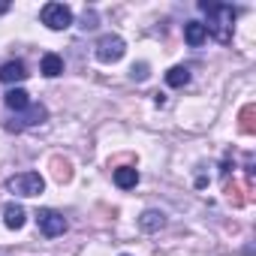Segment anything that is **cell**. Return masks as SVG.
Instances as JSON below:
<instances>
[{
  "mask_svg": "<svg viewBox=\"0 0 256 256\" xmlns=\"http://www.w3.org/2000/svg\"><path fill=\"white\" fill-rule=\"evenodd\" d=\"M199 10L208 16L205 30H208V34H214V36L226 46V42L232 40V22H235L238 10H235V6H226V4H208V0H202Z\"/></svg>",
  "mask_w": 256,
  "mask_h": 256,
  "instance_id": "obj_1",
  "label": "cell"
},
{
  "mask_svg": "<svg viewBox=\"0 0 256 256\" xmlns=\"http://www.w3.org/2000/svg\"><path fill=\"white\" fill-rule=\"evenodd\" d=\"M6 190L16 196H40L46 190V178L40 172H18L6 181Z\"/></svg>",
  "mask_w": 256,
  "mask_h": 256,
  "instance_id": "obj_2",
  "label": "cell"
},
{
  "mask_svg": "<svg viewBox=\"0 0 256 256\" xmlns=\"http://www.w3.org/2000/svg\"><path fill=\"white\" fill-rule=\"evenodd\" d=\"M124 52H126V42H124L120 36H114V34L100 36L96 46H94V54H96L100 64H118V60L124 58Z\"/></svg>",
  "mask_w": 256,
  "mask_h": 256,
  "instance_id": "obj_3",
  "label": "cell"
},
{
  "mask_svg": "<svg viewBox=\"0 0 256 256\" xmlns=\"http://www.w3.org/2000/svg\"><path fill=\"white\" fill-rule=\"evenodd\" d=\"M40 18H42V24L52 28V30H66V28L72 24V10H70L66 4H46L42 12H40Z\"/></svg>",
  "mask_w": 256,
  "mask_h": 256,
  "instance_id": "obj_4",
  "label": "cell"
},
{
  "mask_svg": "<svg viewBox=\"0 0 256 256\" xmlns=\"http://www.w3.org/2000/svg\"><path fill=\"white\" fill-rule=\"evenodd\" d=\"M48 118V108L46 106H28L24 112H18V118H12L10 124H6V130L10 133H22V130H28V126H36V124H42Z\"/></svg>",
  "mask_w": 256,
  "mask_h": 256,
  "instance_id": "obj_5",
  "label": "cell"
},
{
  "mask_svg": "<svg viewBox=\"0 0 256 256\" xmlns=\"http://www.w3.org/2000/svg\"><path fill=\"white\" fill-rule=\"evenodd\" d=\"M36 223H40V232H42L46 238H58V235L66 232V217L58 214V211H52V208L36 211Z\"/></svg>",
  "mask_w": 256,
  "mask_h": 256,
  "instance_id": "obj_6",
  "label": "cell"
},
{
  "mask_svg": "<svg viewBox=\"0 0 256 256\" xmlns=\"http://www.w3.org/2000/svg\"><path fill=\"white\" fill-rule=\"evenodd\" d=\"M28 78V66L22 60H6L4 66H0V82L4 84H18Z\"/></svg>",
  "mask_w": 256,
  "mask_h": 256,
  "instance_id": "obj_7",
  "label": "cell"
},
{
  "mask_svg": "<svg viewBox=\"0 0 256 256\" xmlns=\"http://www.w3.org/2000/svg\"><path fill=\"white\" fill-rule=\"evenodd\" d=\"M24 220H28V211H24L22 205L10 202V205L4 208V226H6V229H22Z\"/></svg>",
  "mask_w": 256,
  "mask_h": 256,
  "instance_id": "obj_8",
  "label": "cell"
},
{
  "mask_svg": "<svg viewBox=\"0 0 256 256\" xmlns=\"http://www.w3.org/2000/svg\"><path fill=\"white\" fill-rule=\"evenodd\" d=\"M163 226H166V214H163V211L148 208V211L139 217V229H142V232H160Z\"/></svg>",
  "mask_w": 256,
  "mask_h": 256,
  "instance_id": "obj_9",
  "label": "cell"
},
{
  "mask_svg": "<svg viewBox=\"0 0 256 256\" xmlns=\"http://www.w3.org/2000/svg\"><path fill=\"white\" fill-rule=\"evenodd\" d=\"M4 102H6V108H12V112H24V108L30 106V94H28L24 88H12V90L4 96Z\"/></svg>",
  "mask_w": 256,
  "mask_h": 256,
  "instance_id": "obj_10",
  "label": "cell"
},
{
  "mask_svg": "<svg viewBox=\"0 0 256 256\" xmlns=\"http://www.w3.org/2000/svg\"><path fill=\"white\" fill-rule=\"evenodd\" d=\"M250 181H244V184H238V181H232V184H226V193H229V199H232V205H247L250 202Z\"/></svg>",
  "mask_w": 256,
  "mask_h": 256,
  "instance_id": "obj_11",
  "label": "cell"
},
{
  "mask_svg": "<svg viewBox=\"0 0 256 256\" xmlns=\"http://www.w3.org/2000/svg\"><path fill=\"white\" fill-rule=\"evenodd\" d=\"M238 126H241V133H247V136L256 133V106H253V102L241 106V112H238Z\"/></svg>",
  "mask_w": 256,
  "mask_h": 256,
  "instance_id": "obj_12",
  "label": "cell"
},
{
  "mask_svg": "<svg viewBox=\"0 0 256 256\" xmlns=\"http://www.w3.org/2000/svg\"><path fill=\"white\" fill-rule=\"evenodd\" d=\"M114 184H118L120 190H130V187L139 184V172H136L133 166H120V169H114Z\"/></svg>",
  "mask_w": 256,
  "mask_h": 256,
  "instance_id": "obj_13",
  "label": "cell"
},
{
  "mask_svg": "<svg viewBox=\"0 0 256 256\" xmlns=\"http://www.w3.org/2000/svg\"><path fill=\"white\" fill-rule=\"evenodd\" d=\"M184 40H187L190 46H202V42L208 40L205 24H202V22H187V24H184Z\"/></svg>",
  "mask_w": 256,
  "mask_h": 256,
  "instance_id": "obj_14",
  "label": "cell"
},
{
  "mask_svg": "<svg viewBox=\"0 0 256 256\" xmlns=\"http://www.w3.org/2000/svg\"><path fill=\"white\" fill-rule=\"evenodd\" d=\"M42 76H48V78H54V76H60L64 72V58L60 54H54V52H48L46 58H42Z\"/></svg>",
  "mask_w": 256,
  "mask_h": 256,
  "instance_id": "obj_15",
  "label": "cell"
},
{
  "mask_svg": "<svg viewBox=\"0 0 256 256\" xmlns=\"http://www.w3.org/2000/svg\"><path fill=\"white\" fill-rule=\"evenodd\" d=\"M166 84H169V88H184V84H190V70H187V66H172V70L166 72Z\"/></svg>",
  "mask_w": 256,
  "mask_h": 256,
  "instance_id": "obj_16",
  "label": "cell"
},
{
  "mask_svg": "<svg viewBox=\"0 0 256 256\" xmlns=\"http://www.w3.org/2000/svg\"><path fill=\"white\" fill-rule=\"evenodd\" d=\"M54 175H58V181H70V178H72L70 163H66V160H54Z\"/></svg>",
  "mask_w": 256,
  "mask_h": 256,
  "instance_id": "obj_17",
  "label": "cell"
},
{
  "mask_svg": "<svg viewBox=\"0 0 256 256\" xmlns=\"http://www.w3.org/2000/svg\"><path fill=\"white\" fill-rule=\"evenodd\" d=\"M130 72H133V78H139V82H142V78H148V64H139V66H133Z\"/></svg>",
  "mask_w": 256,
  "mask_h": 256,
  "instance_id": "obj_18",
  "label": "cell"
},
{
  "mask_svg": "<svg viewBox=\"0 0 256 256\" xmlns=\"http://www.w3.org/2000/svg\"><path fill=\"white\" fill-rule=\"evenodd\" d=\"M84 28H96V16L94 12H84Z\"/></svg>",
  "mask_w": 256,
  "mask_h": 256,
  "instance_id": "obj_19",
  "label": "cell"
},
{
  "mask_svg": "<svg viewBox=\"0 0 256 256\" xmlns=\"http://www.w3.org/2000/svg\"><path fill=\"white\" fill-rule=\"evenodd\" d=\"M6 10H10V4H0V16H4V12H6Z\"/></svg>",
  "mask_w": 256,
  "mask_h": 256,
  "instance_id": "obj_20",
  "label": "cell"
},
{
  "mask_svg": "<svg viewBox=\"0 0 256 256\" xmlns=\"http://www.w3.org/2000/svg\"><path fill=\"white\" fill-rule=\"evenodd\" d=\"M124 256H126V253H124Z\"/></svg>",
  "mask_w": 256,
  "mask_h": 256,
  "instance_id": "obj_21",
  "label": "cell"
}]
</instances>
